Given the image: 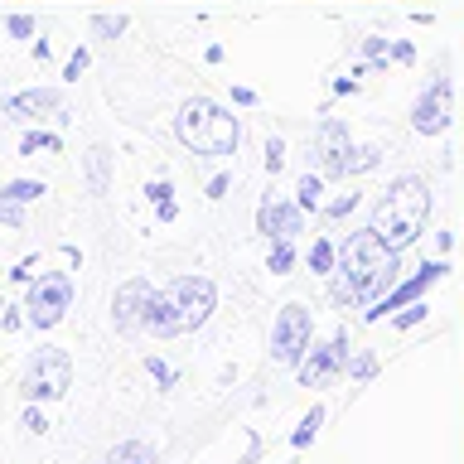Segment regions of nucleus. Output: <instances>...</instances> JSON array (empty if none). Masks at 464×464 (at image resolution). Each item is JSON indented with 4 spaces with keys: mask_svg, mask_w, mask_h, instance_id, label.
Listing matches in <instances>:
<instances>
[{
    "mask_svg": "<svg viewBox=\"0 0 464 464\" xmlns=\"http://www.w3.org/2000/svg\"><path fill=\"white\" fill-rule=\"evenodd\" d=\"M372 368H377V362H372L368 353H362V358H348V372H353V377H372Z\"/></svg>",
    "mask_w": 464,
    "mask_h": 464,
    "instance_id": "nucleus-29",
    "label": "nucleus"
},
{
    "mask_svg": "<svg viewBox=\"0 0 464 464\" xmlns=\"http://www.w3.org/2000/svg\"><path fill=\"white\" fill-rule=\"evenodd\" d=\"M304 223V208L300 203H285V198H261V208H256V227L266 232L271 242H290L300 232Z\"/></svg>",
    "mask_w": 464,
    "mask_h": 464,
    "instance_id": "nucleus-9",
    "label": "nucleus"
},
{
    "mask_svg": "<svg viewBox=\"0 0 464 464\" xmlns=\"http://www.w3.org/2000/svg\"><path fill=\"white\" fill-rule=\"evenodd\" d=\"M58 150H63V140H58L53 130H24V140H20V155H29V160L34 155H58Z\"/></svg>",
    "mask_w": 464,
    "mask_h": 464,
    "instance_id": "nucleus-15",
    "label": "nucleus"
},
{
    "mask_svg": "<svg viewBox=\"0 0 464 464\" xmlns=\"http://www.w3.org/2000/svg\"><path fill=\"white\" fill-rule=\"evenodd\" d=\"M353 203H358V194H343V198L329 208V218H343V213H353Z\"/></svg>",
    "mask_w": 464,
    "mask_h": 464,
    "instance_id": "nucleus-31",
    "label": "nucleus"
},
{
    "mask_svg": "<svg viewBox=\"0 0 464 464\" xmlns=\"http://www.w3.org/2000/svg\"><path fill=\"white\" fill-rule=\"evenodd\" d=\"M290 266H295V246H290V242H271V256H266V271H271V276H285Z\"/></svg>",
    "mask_w": 464,
    "mask_h": 464,
    "instance_id": "nucleus-19",
    "label": "nucleus"
},
{
    "mask_svg": "<svg viewBox=\"0 0 464 464\" xmlns=\"http://www.w3.org/2000/svg\"><path fill=\"white\" fill-rule=\"evenodd\" d=\"M319 155H324L329 174H348V169H353V160H348V130L339 121H324V130H319Z\"/></svg>",
    "mask_w": 464,
    "mask_h": 464,
    "instance_id": "nucleus-14",
    "label": "nucleus"
},
{
    "mask_svg": "<svg viewBox=\"0 0 464 464\" xmlns=\"http://www.w3.org/2000/svg\"><path fill=\"white\" fill-rule=\"evenodd\" d=\"M281 165H285V140L271 136V140H266V174H276Z\"/></svg>",
    "mask_w": 464,
    "mask_h": 464,
    "instance_id": "nucleus-22",
    "label": "nucleus"
},
{
    "mask_svg": "<svg viewBox=\"0 0 464 464\" xmlns=\"http://www.w3.org/2000/svg\"><path fill=\"white\" fill-rule=\"evenodd\" d=\"M334 261H339V246L334 242H314L310 246V266L314 271H334Z\"/></svg>",
    "mask_w": 464,
    "mask_h": 464,
    "instance_id": "nucleus-21",
    "label": "nucleus"
},
{
    "mask_svg": "<svg viewBox=\"0 0 464 464\" xmlns=\"http://www.w3.org/2000/svg\"><path fill=\"white\" fill-rule=\"evenodd\" d=\"M445 121H450V82L435 78L430 92H420V102H416V130L420 136H435Z\"/></svg>",
    "mask_w": 464,
    "mask_h": 464,
    "instance_id": "nucleus-12",
    "label": "nucleus"
},
{
    "mask_svg": "<svg viewBox=\"0 0 464 464\" xmlns=\"http://www.w3.org/2000/svg\"><path fill=\"white\" fill-rule=\"evenodd\" d=\"M169 290V300H174V314H179V334H194L198 324H208V314H213V304H218V290L208 276H179Z\"/></svg>",
    "mask_w": 464,
    "mask_h": 464,
    "instance_id": "nucleus-7",
    "label": "nucleus"
},
{
    "mask_svg": "<svg viewBox=\"0 0 464 464\" xmlns=\"http://www.w3.org/2000/svg\"><path fill=\"white\" fill-rule=\"evenodd\" d=\"M145 368H150V372H155V377H160V382H165V387L174 382V372H169V368H165V362H160V358H150V362H145Z\"/></svg>",
    "mask_w": 464,
    "mask_h": 464,
    "instance_id": "nucleus-32",
    "label": "nucleus"
},
{
    "mask_svg": "<svg viewBox=\"0 0 464 464\" xmlns=\"http://www.w3.org/2000/svg\"><path fill=\"white\" fill-rule=\"evenodd\" d=\"M24 430H34V435L49 430V420H44V411H34V406H29V411H24Z\"/></svg>",
    "mask_w": 464,
    "mask_h": 464,
    "instance_id": "nucleus-30",
    "label": "nucleus"
},
{
    "mask_svg": "<svg viewBox=\"0 0 464 464\" xmlns=\"http://www.w3.org/2000/svg\"><path fill=\"white\" fill-rule=\"evenodd\" d=\"M319 174H300V184H295V203L300 208H319Z\"/></svg>",
    "mask_w": 464,
    "mask_h": 464,
    "instance_id": "nucleus-20",
    "label": "nucleus"
},
{
    "mask_svg": "<svg viewBox=\"0 0 464 464\" xmlns=\"http://www.w3.org/2000/svg\"><path fill=\"white\" fill-rule=\"evenodd\" d=\"M10 34L29 39V34H34V20H29V14H10Z\"/></svg>",
    "mask_w": 464,
    "mask_h": 464,
    "instance_id": "nucleus-27",
    "label": "nucleus"
},
{
    "mask_svg": "<svg viewBox=\"0 0 464 464\" xmlns=\"http://www.w3.org/2000/svg\"><path fill=\"white\" fill-rule=\"evenodd\" d=\"M39 194H49V188L34 184V179H10L5 188H0V198H5V203H20V208H24V203H34Z\"/></svg>",
    "mask_w": 464,
    "mask_h": 464,
    "instance_id": "nucleus-16",
    "label": "nucleus"
},
{
    "mask_svg": "<svg viewBox=\"0 0 464 464\" xmlns=\"http://www.w3.org/2000/svg\"><path fill=\"white\" fill-rule=\"evenodd\" d=\"M68 304H72V276L63 271H49V276H39L34 285H29V304H24V319L34 329H53L58 319L68 314Z\"/></svg>",
    "mask_w": 464,
    "mask_h": 464,
    "instance_id": "nucleus-6",
    "label": "nucleus"
},
{
    "mask_svg": "<svg viewBox=\"0 0 464 464\" xmlns=\"http://www.w3.org/2000/svg\"><path fill=\"white\" fill-rule=\"evenodd\" d=\"M20 387H24L29 401H58L72 387V358L63 353V348H39V353L29 358Z\"/></svg>",
    "mask_w": 464,
    "mask_h": 464,
    "instance_id": "nucleus-4",
    "label": "nucleus"
},
{
    "mask_svg": "<svg viewBox=\"0 0 464 464\" xmlns=\"http://www.w3.org/2000/svg\"><path fill=\"white\" fill-rule=\"evenodd\" d=\"M121 29H126L121 14H102V20H97V34H121Z\"/></svg>",
    "mask_w": 464,
    "mask_h": 464,
    "instance_id": "nucleus-26",
    "label": "nucleus"
},
{
    "mask_svg": "<svg viewBox=\"0 0 464 464\" xmlns=\"http://www.w3.org/2000/svg\"><path fill=\"white\" fill-rule=\"evenodd\" d=\"M426 218H430V184L416 179V174H406V179H397L382 194V203H377L372 232L392 246V252H401L406 242H416L420 232H426Z\"/></svg>",
    "mask_w": 464,
    "mask_h": 464,
    "instance_id": "nucleus-2",
    "label": "nucleus"
},
{
    "mask_svg": "<svg viewBox=\"0 0 464 464\" xmlns=\"http://www.w3.org/2000/svg\"><path fill=\"white\" fill-rule=\"evenodd\" d=\"M111 464H150V455H145L140 445H121V450L111 455Z\"/></svg>",
    "mask_w": 464,
    "mask_h": 464,
    "instance_id": "nucleus-23",
    "label": "nucleus"
},
{
    "mask_svg": "<svg viewBox=\"0 0 464 464\" xmlns=\"http://www.w3.org/2000/svg\"><path fill=\"white\" fill-rule=\"evenodd\" d=\"M174 136H179L194 155L223 160V155L237 150L242 121L227 107H218L213 97H188L184 107H179V116H174Z\"/></svg>",
    "mask_w": 464,
    "mask_h": 464,
    "instance_id": "nucleus-3",
    "label": "nucleus"
},
{
    "mask_svg": "<svg viewBox=\"0 0 464 464\" xmlns=\"http://www.w3.org/2000/svg\"><path fill=\"white\" fill-rule=\"evenodd\" d=\"M227 194V174H218V179L208 184V198H223Z\"/></svg>",
    "mask_w": 464,
    "mask_h": 464,
    "instance_id": "nucleus-34",
    "label": "nucleus"
},
{
    "mask_svg": "<svg viewBox=\"0 0 464 464\" xmlns=\"http://www.w3.org/2000/svg\"><path fill=\"white\" fill-rule=\"evenodd\" d=\"M232 102H237V107H252L256 92H252V87H232Z\"/></svg>",
    "mask_w": 464,
    "mask_h": 464,
    "instance_id": "nucleus-33",
    "label": "nucleus"
},
{
    "mask_svg": "<svg viewBox=\"0 0 464 464\" xmlns=\"http://www.w3.org/2000/svg\"><path fill=\"white\" fill-rule=\"evenodd\" d=\"M319 420H324V406H310V416L300 420V430L290 435V445H295V450H304V445H310L314 435H319Z\"/></svg>",
    "mask_w": 464,
    "mask_h": 464,
    "instance_id": "nucleus-18",
    "label": "nucleus"
},
{
    "mask_svg": "<svg viewBox=\"0 0 464 464\" xmlns=\"http://www.w3.org/2000/svg\"><path fill=\"white\" fill-rule=\"evenodd\" d=\"M92 184H107V150H92Z\"/></svg>",
    "mask_w": 464,
    "mask_h": 464,
    "instance_id": "nucleus-25",
    "label": "nucleus"
},
{
    "mask_svg": "<svg viewBox=\"0 0 464 464\" xmlns=\"http://www.w3.org/2000/svg\"><path fill=\"white\" fill-rule=\"evenodd\" d=\"M339 368H348V334L339 329L324 348H310V358H300V382L304 387H319V382H329Z\"/></svg>",
    "mask_w": 464,
    "mask_h": 464,
    "instance_id": "nucleus-8",
    "label": "nucleus"
},
{
    "mask_svg": "<svg viewBox=\"0 0 464 464\" xmlns=\"http://www.w3.org/2000/svg\"><path fill=\"white\" fill-rule=\"evenodd\" d=\"M426 319V304H411L406 314H397V329H411V324H420Z\"/></svg>",
    "mask_w": 464,
    "mask_h": 464,
    "instance_id": "nucleus-28",
    "label": "nucleus"
},
{
    "mask_svg": "<svg viewBox=\"0 0 464 464\" xmlns=\"http://www.w3.org/2000/svg\"><path fill=\"white\" fill-rule=\"evenodd\" d=\"M440 276H445V261H426V266H420V276H411V281L397 285V290H387V295L368 310V319H382V314H392V310H401V304H411L416 295H426V290L440 281Z\"/></svg>",
    "mask_w": 464,
    "mask_h": 464,
    "instance_id": "nucleus-10",
    "label": "nucleus"
},
{
    "mask_svg": "<svg viewBox=\"0 0 464 464\" xmlns=\"http://www.w3.org/2000/svg\"><path fill=\"white\" fill-rule=\"evenodd\" d=\"M310 339H314V319L304 304H285L271 324V358L281 368H300V358L310 353Z\"/></svg>",
    "mask_w": 464,
    "mask_h": 464,
    "instance_id": "nucleus-5",
    "label": "nucleus"
},
{
    "mask_svg": "<svg viewBox=\"0 0 464 464\" xmlns=\"http://www.w3.org/2000/svg\"><path fill=\"white\" fill-rule=\"evenodd\" d=\"M63 111V92H53V87H34V92H14L5 102V116L14 121H44V116Z\"/></svg>",
    "mask_w": 464,
    "mask_h": 464,
    "instance_id": "nucleus-11",
    "label": "nucleus"
},
{
    "mask_svg": "<svg viewBox=\"0 0 464 464\" xmlns=\"http://www.w3.org/2000/svg\"><path fill=\"white\" fill-rule=\"evenodd\" d=\"M145 194H150V203H155V213H160V223H174V188H169V179H160V184H150L145 188Z\"/></svg>",
    "mask_w": 464,
    "mask_h": 464,
    "instance_id": "nucleus-17",
    "label": "nucleus"
},
{
    "mask_svg": "<svg viewBox=\"0 0 464 464\" xmlns=\"http://www.w3.org/2000/svg\"><path fill=\"white\" fill-rule=\"evenodd\" d=\"M145 300H150V281H126L111 300V319L116 329H140V314H145Z\"/></svg>",
    "mask_w": 464,
    "mask_h": 464,
    "instance_id": "nucleus-13",
    "label": "nucleus"
},
{
    "mask_svg": "<svg viewBox=\"0 0 464 464\" xmlns=\"http://www.w3.org/2000/svg\"><path fill=\"white\" fill-rule=\"evenodd\" d=\"M82 68H87V49H72L68 68H63V78H68V82H78V78H82Z\"/></svg>",
    "mask_w": 464,
    "mask_h": 464,
    "instance_id": "nucleus-24",
    "label": "nucleus"
},
{
    "mask_svg": "<svg viewBox=\"0 0 464 464\" xmlns=\"http://www.w3.org/2000/svg\"><path fill=\"white\" fill-rule=\"evenodd\" d=\"M392 281H397V252H392L372 227L353 232V237L339 246V281H334V300L339 304L377 300Z\"/></svg>",
    "mask_w": 464,
    "mask_h": 464,
    "instance_id": "nucleus-1",
    "label": "nucleus"
}]
</instances>
